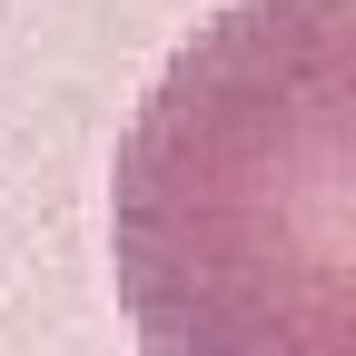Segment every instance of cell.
Instances as JSON below:
<instances>
[{"label": "cell", "mask_w": 356, "mask_h": 356, "mask_svg": "<svg viewBox=\"0 0 356 356\" xmlns=\"http://www.w3.org/2000/svg\"><path fill=\"white\" fill-rule=\"evenodd\" d=\"M346 0H238L119 139V297L149 356H346Z\"/></svg>", "instance_id": "cell-1"}]
</instances>
